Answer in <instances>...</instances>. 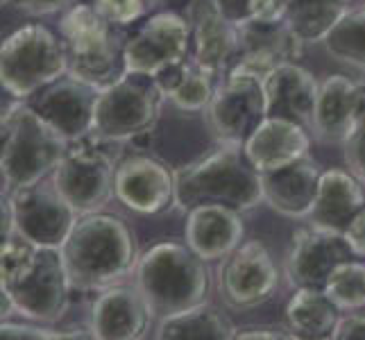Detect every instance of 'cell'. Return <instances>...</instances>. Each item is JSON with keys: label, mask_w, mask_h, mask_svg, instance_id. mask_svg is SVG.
Returning <instances> with one entry per match:
<instances>
[{"label": "cell", "mask_w": 365, "mask_h": 340, "mask_svg": "<svg viewBox=\"0 0 365 340\" xmlns=\"http://www.w3.org/2000/svg\"><path fill=\"white\" fill-rule=\"evenodd\" d=\"M0 291L25 320L55 324L66 316L73 286L59 247H39L19 234L0 247Z\"/></svg>", "instance_id": "cell-1"}, {"label": "cell", "mask_w": 365, "mask_h": 340, "mask_svg": "<svg viewBox=\"0 0 365 340\" xmlns=\"http://www.w3.org/2000/svg\"><path fill=\"white\" fill-rule=\"evenodd\" d=\"M73 291L98 293L123 284L138 263L136 238L114 213H84L59 247Z\"/></svg>", "instance_id": "cell-2"}, {"label": "cell", "mask_w": 365, "mask_h": 340, "mask_svg": "<svg viewBox=\"0 0 365 340\" xmlns=\"http://www.w3.org/2000/svg\"><path fill=\"white\" fill-rule=\"evenodd\" d=\"M218 202L238 211L263 205L261 172L252 166L243 143H220L211 153L175 170V207Z\"/></svg>", "instance_id": "cell-3"}, {"label": "cell", "mask_w": 365, "mask_h": 340, "mask_svg": "<svg viewBox=\"0 0 365 340\" xmlns=\"http://www.w3.org/2000/svg\"><path fill=\"white\" fill-rule=\"evenodd\" d=\"M134 286L153 320H163L209 302L211 272L186 243L163 241L138 257Z\"/></svg>", "instance_id": "cell-4"}, {"label": "cell", "mask_w": 365, "mask_h": 340, "mask_svg": "<svg viewBox=\"0 0 365 340\" xmlns=\"http://www.w3.org/2000/svg\"><path fill=\"white\" fill-rule=\"evenodd\" d=\"M0 175L3 195L39 184L53 175L68 153V141L25 100L7 107L0 123Z\"/></svg>", "instance_id": "cell-5"}, {"label": "cell", "mask_w": 365, "mask_h": 340, "mask_svg": "<svg viewBox=\"0 0 365 340\" xmlns=\"http://www.w3.org/2000/svg\"><path fill=\"white\" fill-rule=\"evenodd\" d=\"M59 39L68 59V75L96 89L114 84L128 73L125 41L93 5L75 3L59 21Z\"/></svg>", "instance_id": "cell-6"}, {"label": "cell", "mask_w": 365, "mask_h": 340, "mask_svg": "<svg viewBox=\"0 0 365 340\" xmlns=\"http://www.w3.org/2000/svg\"><path fill=\"white\" fill-rule=\"evenodd\" d=\"M150 73L128 71L114 84L100 89L93 111V132L103 143H123L155 130L163 103Z\"/></svg>", "instance_id": "cell-7"}, {"label": "cell", "mask_w": 365, "mask_h": 340, "mask_svg": "<svg viewBox=\"0 0 365 340\" xmlns=\"http://www.w3.org/2000/svg\"><path fill=\"white\" fill-rule=\"evenodd\" d=\"M66 73L64 43L41 23L23 25L0 48V80L14 100H28Z\"/></svg>", "instance_id": "cell-8"}, {"label": "cell", "mask_w": 365, "mask_h": 340, "mask_svg": "<svg viewBox=\"0 0 365 340\" xmlns=\"http://www.w3.org/2000/svg\"><path fill=\"white\" fill-rule=\"evenodd\" d=\"M116 166L103 141L86 136L68 145V153L53 170V186L78 216L96 213L114 197Z\"/></svg>", "instance_id": "cell-9"}, {"label": "cell", "mask_w": 365, "mask_h": 340, "mask_svg": "<svg viewBox=\"0 0 365 340\" xmlns=\"http://www.w3.org/2000/svg\"><path fill=\"white\" fill-rule=\"evenodd\" d=\"M207 120L220 143H245L250 134L268 116L263 78L243 71H230L216 86Z\"/></svg>", "instance_id": "cell-10"}, {"label": "cell", "mask_w": 365, "mask_h": 340, "mask_svg": "<svg viewBox=\"0 0 365 340\" xmlns=\"http://www.w3.org/2000/svg\"><path fill=\"white\" fill-rule=\"evenodd\" d=\"M3 197L11 211L14 234L39 247H61L78 220V211L59 195L53 182L25 186Z\"/></svg>", "instance_id": "cell-11"}, {"label": "cell", "mask_w": 365, "mask_h": 340, "mask_svg": "<svg viewBox=\"0 0 365 340\" xmlns=\"http://www.w3.org/2000/svg\"><path fill=\"white\" fill-rule=\"evenodd\" d=\"M279 284V270L261 241H245L222 259L218 268V295L234 311L255 309L268 302Z\"/></svg>", "instance_id": "cell-12"}, {"label": "cell", "mask_w": 365, "mask_h": 340, "mask_svg": "<svg viewBox=\"0 0 365 340\" xmlns=\"http://www.w3.org/2000/svg\"><path fill=\"white\" fill-rule=\"evenodd\" d=\"M191 55V25L175 11H159L150 16L125 41L128 71L155 75L163 66L180 64Z\"/></svg>", "instance_id": "cell-13"}, {"label": "cell", "mask_w": 365, "mask_h": 340, "mask_svg": "<svg viewBox=\"0 0 365 340\" xmlns=\"http://www.w3.org/2000/svg\"><path fill=\"white\" fill-rule=\"evenodd\" d=\"M114 197L141 216H157L175 207V172L157 157L130 155L118 161Z\"/></svg>", "instance_id": "cell-14"}, {"label": "cell", "mask_w": 365, "mask_h": 340, "mask_svg": "<svg viewBox=\"0 0 365 340\" xmlns=\"http://www.w3.org/2000/svg\"><path fill=\"white\" fill-rule=\"evenodd\" d=\"M100 89L86 84L73 75L55 80L43 86L41 91L30 96L28 103L41 118H46L53 128L66 138L68 143L82 141L93 132V111Z\"/></svg>", "instance_id": "cell-15"}, {"label": "cell", "mask_w": 365, "mask_h": 340, "mask_svg": "<svg viewBox=\"0 0 365 340\" xmlns=\"http://www.w3.org/2000/svg\"><path fill=\"white\" fill-rule=\"evenodd\" d=\"M191 59L211 78H225L238 53V25L227 19L218 0H191Z\"/></svg>", "instance_id": "cell-16"}, {"label": "cell", "mask_w": 365, "mask_h": 340, "mask_svg": "<svg viewBox=\"0 0 365 340\" xmlns=\"http://www.w3.org/2000/svg\"><path fill=\"white\" fill-rule=\"evenodd\" d=\"M354 257L343 234L307 222V227L293 234L286 254V277L293 288H324L327 277L338 263Z\"/></svg>", "instance_id": "cell-17"}, {"label": "cell", "mask_w": 365, "mask_h": 340, "mask_svg": "<svg viewBox=\"0 0 365 340\" xmlns=\"http://www.w3.org/2000/svg\"><path fill=\"white\" fill-rule=\"evenodd\" d=\"M302 43L282 19H250L238 25V53L230 71L266 78L286 61L302 55Z\"/></svg>", "instance_id": "cell-18"}, {"label": "cell", "mask_w": 365, "mask_h": 340, "mask_svg": "<svg viewBox=\"0 0 365 340\" xmlns=\"http://www.w3.org/2000/svg\"><path fill=\"white\" fill-rule=\"evenodd\" d=\"M365 116V82L327 75L313 109L311 132L322 143H345Z\"/></svg>", "instance_id": "cell-19"}, {"label": "cell", "mask_w": 365, "mask_h": 340, "mask_svg": "<svg viewBox=\"0 0 365 340\" xmlns=\"http://www.w3.org/2000/svg\"><path fill=\"white\" fill-rule=\"evenodd\" d=\"M153 320L138 288L114 284L98 291L89 311V331L100 340H136L143 338Z\"/></svg>", "instance_id": "cell-20"}, {"label": "cell", "mask_w": 365, "mask_h": 340, "mask_svg": "<svg viewBox=\"0 0 365 340\" xmlns=\"http://www.w3.org/2000/svg\"><path fill=\"white\" fill-rule=\"evenodd\" d=\"M243 211L227 205L205 202L186 211L184 241L200 259L222 261L243 243Z\"/></svg>", "instance_id": "cell-21"}, {"label": "cell", "mask_w": 365, "mask_h": 340, "mask_svg": "<svg viewBox=\"0 0 365 340\" xmlns=\"http://www.w3.org/2000/svg\"><path fill=\"white\" fill-rule=\"evenodd\" d=\"M322 170L309 157L286 163L282 168L261 172L263 205L279 216L293 220H307L318 193Z\"/></svg>", "instance_id": "cell-22"}, {"label": "cell", "mask_w": 365, "mask_h": 340, "mask_svg": "<svg viewBox=\"0 0 365 340\" xmlns=\"http://www.w3.org/2000/svg\"><path fill=\"white\" fill-rule=\"evenodd\" d=\"M311 130L291 118L266 116L259 128L250 134L243 143L245 153L259 172H268L282 168L286 163L309 157L311 148Z\"/></svg>", "instance_id": "cell-23"}, {"label": "cell", "mask_w": 365, "mask_h": 340, "mask_svg": "<svg viewBox=\"0 0 365 340\" xmlns=\"http://www.w3.org/2000/svg\"><path fill=\"white\" fill-rule=\"evenodd\" d=\"M363 207V182L349 170L329 168L320 175L318 193L307 216V222L320 227V230L343 234Z\"/></svg>", "instance_id": "cell-24"}, {"label": "cell", "mask_w": 365, "mask_h": 340, "mask_svg": "<svg viewBox=\"0 0 365 340\" xmlns=\"http://www.w3.org/2000/svg\"><path fill=\"white\" fill-rule=\"evenodd\" d=\"M263 89L268 98V116L291 118L311 130L320 84L307 68L297 61L279 64L263 78Z\"/></svg>", "instance_id": "cell-25"}, {"label": "cell", "mask_w": 365, "mask_h": 340, "mask_svg": "<svg viewBox=\"0 0 365 340\" xmlns=\"http://www.w3.org/2000/svg\"><path fill=\"white\" fill-rule=\"evenodd\" d=\"M349 9V0H277L274 19H282L302 43H322Z\"/></svg>", "instance_id": "cell-26"}, {"label": "cell", "mask_w": 365, "mask_h": 340, "mask_svg": "<svg viewBox=\"0 0 365 340\" xmlns=\"http://www.w3.org/2000/svg\"><path fill=\"white\" fill-rule=\"evenodd\" d=\"M338 318H341V309L322 288H295L293 297L286 304V326L295 338H331Z\"/></svg>", "instance_id": "cell-27"}, {"label": "cell", "mask_w": 365, "mask_h": 340, "mask_svg": "<svg viewBox=\"0 0 365 340\" xmlns=\"http://www.w3.org/2000/svg\"><path fill=\"white\" fill-rule=\"evenodd\" d=\"M234 336L236 326L232 320L209 302L159 320L155 331L159 340H230Z\"/></svg>", "instance_id": "cell-28"}, {"label": "cell", "mask_w": 365, "mask_h": 340, "mask_svg": "<svg viewBox=\"0 0 365 340\" xmlns=\"http://www.w3.org/2000/svg\"><path fill=\"white\" fill-rule=\"evenodd\" d=\"M327 55L365 71V3L349 7L322 41Z\"/></svg>", "instance_id": "cell-29"}, {"label": "cell", "mask_w": 365, "mask_h": 340, "mask_svg": "<svg viewBox=\"0 0 365 340\" xmlns=\"http://www.w3.org/2000/svg\"><path fill=\"white\" fill-rule=\"evenodd\" d=\"M322 291L341 311L365 309V263L356 261V257L338 263Z\"/></svg>", "instance_id": "cell-30"}, {"label": "cell", "mask_w": 365, "mask_h": 340, "mask_svg": "<svg viewBox=\"0 0 365 340\" xmlns=\"http://www.w3.org/2000/svg\"><path fill=\"white\" fill-rule=\"evenodd\" d=\"M213 93H216L213 78L191 61V68H188L186 78L182 80L178 89L168 96V100L182 111L195 113V111H207V107L213 100Z\"/></svg>", "instance_id": "cell-31"}, {"label": "cell", "mask_w": 365, "mask_h": 340, "mask_svg": "<svg viewBox=\"0 0 365 340\" xmlns=\"http://www.w3.org/2000/svg\"><path fill=\"white\" fill-rule=\"evenodd\" d=\"M155 5L157 0H93V7L114 25H130Z\"/></svg>", "instance_id": "cell-32"}, {"label": "cell", "mask_w": 365, "mask_h": 340, "mask_svg": "<svg viewBox=\"0 0 365 340\" xmlns=\"http://www.w3.org/2000/svg\"><path fill=\"white\" fill-rule=\"evenodd\" d=\"M230 21L241 25L250 19H274L277 0H218Z\"/></svg>", "instance_id": "cell-33"}, {"label": "cell", "mask_w": 365, "mask_h": 340, "mask_svg": "<svg viewBox=\"0 0 365 340\" xmlns=\"http://www.w3.org/2000/svg\"><path fill=\"white\" fill-rule=\"evenodd\" d=\"M28 322H11L9 318L3 320L0 324V336L3 340H48V338H71L66 331H55V329H48V326L39 324H30Z\"/></svg>", "instance_id": "cell-34"}, {"label": "cell", "mask_w": 365, "mask_h": 340, "mask_svg": "<svg viewBox=\"0 0 365 340\" xmlns=\"http://www.w3.org/2000/svg\"><path fill=\"white\" fill-rule=\"evenodd\" d=\"M343 145H345V161L349 172H354L365 184V116L359 120L354 132L349 134V138Z\"/></svg>", "instance_id": "cell-35"}, {"label": "cell", "mask_w": 365, "mask_h": 340, "mask_svg": "<svg viewBox=\"0 0 365 340\" xmlns=\"http://www.w3.org/2000/svg\"><path fill=\"white\" fill-rule=\"evenodd\" d=\"M331 340H365V316L356 311H345L338 318Z\"/></svg>", "instance_id": "cell-36"}, {"label": "cell", "mask_w": 365, "mask_h": 340, "mask_svg": "<svg viewBox=\"0 0 365 340\" xmlns=\"http://www.w3.org/2000/svg\"><path fill=\"white\" fill-rule=\"evenodd\" d=\"M188 68H191V61H180V64L163 66L161 71H157V73L153 75V78H155L157 86L161 89V93L168 98V96L182 84V80L186 78Z\"/></svg>", "instance_id": "cell-37"}, {"label": "cell", "mask_w": 365, "mask_h": 340, "mask_svg": "<svg viewBox=\"0 0 365 340\" xmlns=\"http://www.w3.org/2000/svg\"><path fill=\"white\" fill-rule=\"evenodd\" d=\"M78 0H9L11 7H16L25 14H55V11H61V9H68L73 7Z\"/></svg>", "instance_id": "cell-38"}, {"label": "cell", "mask_w": 365, "mask_h": 340, "mask_svg": "<svg viewBox=\"0 0 365 340\" xmlns=\"http://www.w3.org/2000/svg\"><path fill=\"white\" fill-rule=\"evenodd\" d=\"M345 241L349 243L351 252L356 257L365 259V207L356 213V218L349 222V227L343 232Z\"/></svg>", "instance_id": "cell-39"}, {"label": "cell", "mask_w": 365, "mask_h": 340, "mask_svg": "<svg viewBox=\"0 0 365 340\" xmlns=\"http://www.w3.org/2000/svg\"><path fill=\"white\" fill-rule=\"evenodd\" d=\"M291 331L286 326V329H282V326H245V329H236V336L238 340H257V338H270V340H282V338H295L293 334H286Z\"/></svg>", "instance_id": "cell-40"}, {"label": "cell", "mask_w": 365, "mask_h": 340, "mask_svg": "<svg viewBox=\"0 0 365 340\" xmlns=\"http://www.w3.org/2000/svg\"><path fill=\"white\" fill-rule=\"evenodd\" d=\"M3 5H9V0H3Z\"/></svg>", "instance_id": "cell-41"}]
</instances>
